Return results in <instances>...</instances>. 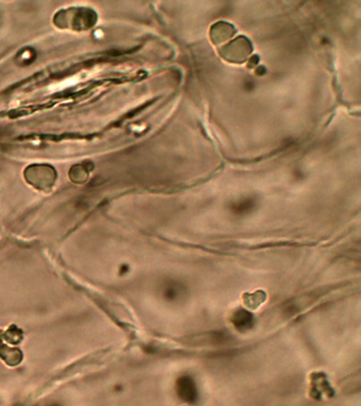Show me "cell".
Wrapping results in <instances>:
<instances>
[{
  "label": "cell",
  "mask_w": 361,
  "mask_h": 406,
  "mask_svg": "<svg viewBox=\"0 0 361 406\" xmlns=\"http://www.w3.org/2000/svg\"><path fill=\"white\" fill-rule=\"evenodd\" d=\"M23 355L19 349L12 348V347L3 345L0 342V359H3L8 365H17L21 363Z\"/></svg>",
  "instance_id": "cell-1"
}]
</instances>
